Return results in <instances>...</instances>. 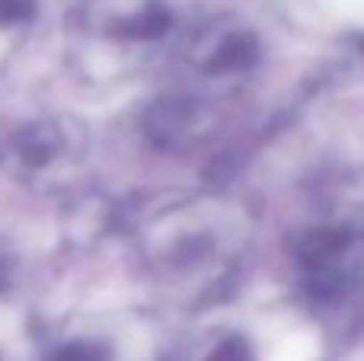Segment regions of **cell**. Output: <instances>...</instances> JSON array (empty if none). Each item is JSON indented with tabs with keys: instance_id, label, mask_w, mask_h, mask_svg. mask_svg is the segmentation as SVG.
<instances>
[{
	"instance_id": "1",
	"label": "cell",
	"mask_w": 364,
	"mask_h": 361,
	"mask_svg": "<svg viewBox=\"0 0 364 361\" xmlns=\"http://www.w3.org/2000/svg\"><path fill=\"white\" fill-rule=\"evenodd\" d=\"M301 256L316 291L339 298L358 288L364 281V217H329V224L307 234Z\"/></svg>"
}]
</instances>
